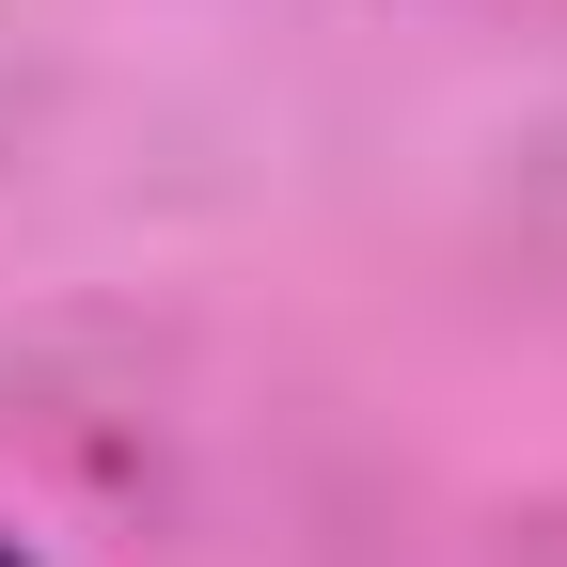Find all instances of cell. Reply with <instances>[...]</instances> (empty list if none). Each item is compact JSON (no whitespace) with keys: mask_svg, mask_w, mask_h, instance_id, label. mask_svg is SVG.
<instances>
[{"mask_svg":"<svg viewBox=\"0 0 567 567\" xmlns=\"http://www.w3.org/2000/svg\"><path fill=\"white\" fill-rule=\"evenodd\" d=\"M0 567H32V551H17V536H0Z\"/></svg>","mask_w":567,"mask_h":567,"instance_id":"1","label":"cell"}]
</instances>
